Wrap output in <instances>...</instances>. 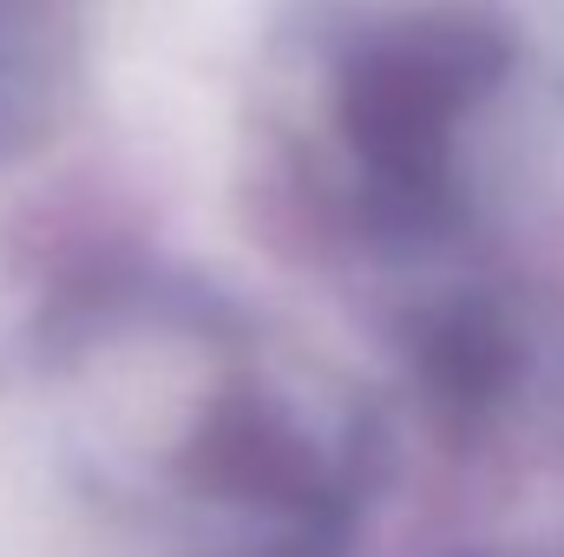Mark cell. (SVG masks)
Here are the masks:
<instances>
[{
	"label": "cell",
	"instance_id": "obj_2",
	"mask_svg": "<svg viewBox=\"0 0 564 557\" xmlns=\"http://www.w3.org/2000/svg\"><path fill=\"white\" fill-rule=\"evenodd\" d=\"M414 368H421L426 394L440 407L479 414V407H492L512 387L519 341L486 302H446L440 315H426L421 341H414Z\"/></svg>",
	"mask_w": 564,
	"mask_h": 557
},
{
	"label": "cell",
	"instance_id": "obj_1",
	"mask_svg": "<svg viewBox=\"0 0 564 557\" xmlns=\"http://www.w3.org/2000/svg\"><path fill=\"white\" fill-rule=\"evenodd\" d=\"M506 40L473 13H421L368 33L335 92L375 223L440 230L453 217V132L499 86Z\"/></svg>",
	"mask_w": 564,
	"mask_h": 557
},
{
	"label": "cell",
	"instance_id": "obj_3",
	"mask_svg": "<svg viewBox=\"0 0 564 557\" xmlns=\"http://www.w3.org/2000/svg\"><path fill=\"white\" fill-rule=\"evenodd\" d=\"M0 7H7V0H0ZM20 139H26V132H20V119H13V106L0 99V151H7V144H20Z\"/></svg>",
	"mask_w": 564,
	"mask_h": 557
}]
</instances>
